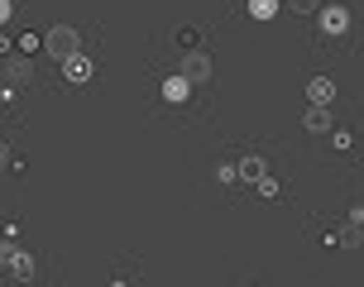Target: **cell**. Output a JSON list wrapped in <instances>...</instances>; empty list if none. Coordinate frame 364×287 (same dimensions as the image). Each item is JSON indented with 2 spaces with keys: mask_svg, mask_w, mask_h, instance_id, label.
Wrapping results in <instances>:
<instances>
[{
  "mask_svg": "<svg viewBox=\"0 0 364 287\" xmlns=\"http://www.w3.org/2000/svg\"><path fill=\"white\" fill-rule=\"evenodd\" d=\"M43 48H48V58H73V53H82V38H77V29L73 24H53L48 34H43Z\"/></svg>",
  "mask_w": 364,
  "mask_h": 287,
  "instance_id": "obj_1",
  "label": "cell"
},
{
  "mask_svg": "<svg viewBox=\"0 0 364 287\" xmlns=\"http://www.w3.org/2000/svg\"><path fill=\"white\" fill-rule=\"evenodd\" d=\"M178 72L187 77V82H192V87H206L216 67H211V53H201V48H187V53L178 58Z\"/></svg>",
  "mask_w": 364,
  "mask_h": 287,
  "instance_id": "obj_2",
  "label": "cell"
},
{
  "mask_svg": "<svg viewBox=\"0 0 364 287\" xmlns=\"http://www.w3.org/2000/svg\"><path fill=\"white\" fill-rule=\"evenodd\" d=\"M316 24H321V34H326V38H346L350 24H355V15H350L346 5H336V0H331V5H321Z\"/></svg>",
  "mask_w": 364,
  "mask_h": 287,
  "instance_id": "obj_3",
  "label": "cell"
},
{
  "mask_svg": "<svg viewBox=\"0 0 364 287\" xmlns=\"http://www.w3.org/2000/svg\"><path fill=\"white\" fill-rule=\"evenodd\" d=\"M5 82L29 87V82H34V58L29 53H5Z\"/></svg>",
  "mask_w": 364,
  "mask_h": 287,
  "instance_id": "obj_4",
  "label": "cell"
},
{
  "mask_svg": "<svg viewBox=\"0 0 364 287\" xmlns=\"http://www.w3.org/2000/svg\"><path fill=\"white\" fill-rule=\"evenodd\" d=\"M159 96H164L168 106H182V101L192 96V82H187L182 72H173V77H164V87H159Z\"/></svg>",
  "mask_w": 364,
  "mask_h": 287,
  "instance_id": "obj_5",
  "label": "cell"
},
{
  "mask_svg": "<svg viewBox=\"0 0 364 287\" xmlns=\"http://www.w3.org/2000/svg\"><path fill=\"white\" fill-rule=\"evenodd\" d=\"M331 125H336L331 106H316V101H311V110L302 115V129H307V134H331Z\"/></svg>",
  "mask_w": 364,
  "mask_h": 287,
  "instance_id": "obj_6",
  "label": "cell"
},
{
  "mask_svg": "<svg viewBox=\"0 0 364 287\" xmlns=\"http://www.w3.org/2000/svg\"><path fill=\"white\" fill-rule=\"evenodd\" d=\"M63 77H68V82H77V87H87V82H91V58H82V53L63 58Z\"/></svg>",
  "mask_w": 364,
  "mask_h": 287,
  "instance_id": "obj_7",
  "label": "cell"
},
{
  "mask_svg": "<svg viewBox=\"0 0 364 287\" xmlns=\"http://www.w3.org/2000/svg\"><path fill=\"white\" fill-rule=\"evenodd\" d=\"M307 96L316 101V106H331V101H336V77H311Z\"/></svg>",
  "mask_w": 364,
  "mask_h": 287,
  "instance_id": "obj_8",
  "label": "cell"
},
{
  "mask_svg": "<svg viewBox=\"0 0 364 287\" xmlns=\"http://www.w3.org/2000/svg\"><path fill=\"white\" fill-rule=\"evenodd\" d=\"M10 278H19V283H34V278H38V264H34V254H29V249H19V254H15V264H10Z\"/></svg>",
  "mask_w": 364,
  "mask_h": 287,
  "instance_id": "obj_9",
  "label": "cell"
},
{
  "mask_svg": "<svg viewBox=\"0 0 364 287\" xmlns=\"http://www.w3.org/2000/svg\"><path fill=\"white\" fill-rule=\"evenodd\" d=\"M235 168H240V182H259L264 173H269V163L259 158V153H250V158H240Z\"/></svg>",
  "mask_w": 364,
  "mask_h": 287,
  "instance_id": "obj_10",
  "label": "cell"
},
{
  "mask_svg": "<svg viewBox=\"0 0 364 287\" xmlns=\"http://www.w3.org/2000/svg\"><path fill=\"white\" fill-rule=\"evenodd\" d=\"M15 254H19V244H15V230L5 234V239H0V269L10 273V264H15Z\"/></svg>",
  "mask_w": 364,
  "mask_h": 287,
  "instance_id": "obj_11",
  "label": "cell"
},
{
  "mask_svg": "<svg viewBox=\"0 0 364 287\" xmlns=\"http://www.w3.org/2000/svg\"><path fill=\"white\" fill-rule=\"evenodd\" d=\"M173 43H178L182 53H187V48H197V43H201V34H197V29H192V24H182L178 34H173Z\"/></svg>",
  "mask_w": 364,
  "mask_h": 287,
  "instance_id": "obj_12",
  "label": "cell"
},
{
  "mask_svg": "<svg viewBox=\"0 0 364 287\" xmlns=\"http://www.w3.org/2000/svg\"><path fill=\"white\" fill-rule=\"evenodd\" d=\"M250 15L255 19H273L278 15V0H250Z\"/></svg>",
  "mask_w": 364,
  "mask_h": 287,
  "instance_id": "obj_13",
  "label": "cell"
},
{
  "mask_svg": "<svg viewBox=\"0 0 364 287\" xmlns=\"http://www.w3.org/2000/svg\"><path fill=\"white\" fill-rule=\"evenodd\" d=\"M360 239H364V234H360V225L350 220L346 230H341V244H346V249H360Z\"/></svg>",
  "mask_w": 364,
  "mask_h": 287,
  "instance_id": "obj_14",
  "label": "cell"
},
{
  "mask_svg": "<svg viewBox=\"0 0 364 287\" xmlns=\"http://www.w3.org/2000/svg\"><path fill=\"white\" fill-rule=\"evenodd\" d=\"M216 182H225V187L240 182V168H235V163H216Z\"/></svg>",
  "mask_w": 364,
  "mask_h": 287,
  "instance_id": "obj_15",
  "label": "cell"
},
{
  "mask_svg": "<svg viewBox=\"0 0 364 287\" xmlns=\"http://www.w3.org/2000/svg\"><path fill=\"white\" fill-rule=\"evenodd\" d=\"M255 187H259V197H278V178H273V173H264Z\"/></svg>",
  "mask_w": 364,
  "mask_h": 287,
  "instance_id": "obj_16",
  "label": "cell"
},
{
  "mask_svg": "<svg viewBox=\"0 0 364 287\" xmlns=\"http://www.w3.org/2000/svg\"><path fill=\"white\" fill-rule=\"evenodd\" d=\"M10 163H15V153H10V144L0 139V173H10Z\"/></svg>",
  "mask_w": 364,
  "mask_h": 287,
  "instance_id": "obj_17",
  "label": "cell"
},
{
  "mask_svg": "<svg viewBox=\"0 0 364 287\" xmlns=\"http://www.w3.org/2000/svg\"><path fill=\"white\" fill-rule=\"evenodd\" d=\"M292 10H297V15H307V10H316V0H288Z\"/></svg>",
  "mask_w": 364,
  "mask_h": 287,
  "instance_id": "obj_18",
  "label": "cell"
},
{
  "mask_svg": "<svg viewBox=\"0 0 364 287\" xmlns=\"http://www.w3.org/2000/svg\"><path fill=\"white\" fill-rule=\"evenodd\" d=\"M10 15H15V0H0V24H5Z\"/></svg>",
  "mask_w": 364,
  "mask_h": 287,
  "instance_id": "obj_19",
  "label": "cell"
}]
</instances>
